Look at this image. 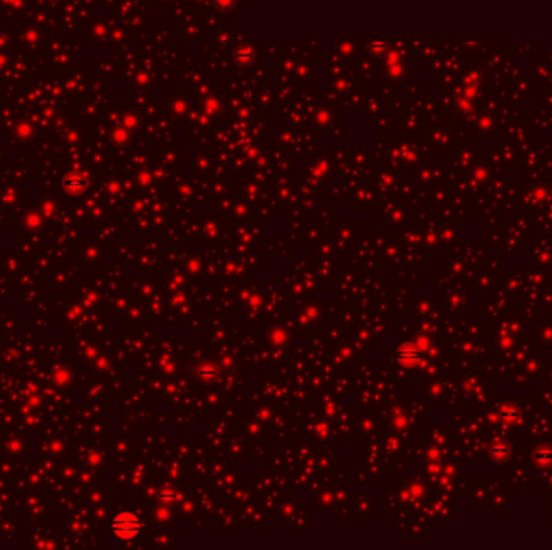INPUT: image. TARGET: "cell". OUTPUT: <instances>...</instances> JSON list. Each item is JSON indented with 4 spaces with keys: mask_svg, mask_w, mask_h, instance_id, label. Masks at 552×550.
Here are the masks:
<instances>
[{
    "mask_svg": "<svg viewBox=\"0 0 552 550\" xmlns=\"http://www.w3.org/2000/svg\"><path fill=\"white\" fill-rule=\"evenodd\" d=\"M62 186L66 192L70 194H79L87 187V177L81 173H71L62 181Z\"/></svg>",
    "mask_w": 552,
    "mask_h": 550,
    "instance_id": "7a4b0ae2",
    "label": "cell"
},
{
    "mask_svg": "<svg viewBox=\"0 0 552 550\" xmlns=\"http://www.w3.org/2000/svg\"><path fill=\"white\" fill-rule=\"evenodd\" d=\"M142 527V521L139 516L131 513V512H120L118 515L113 516L110 529H112L113 536L121 541H132L139 536Z\"/></svg>",
    "mask_w": 552,
    "mask_h": 550,
    "instance_id": "6da1fadb",
    "label": "cell"
}]
</instances>
